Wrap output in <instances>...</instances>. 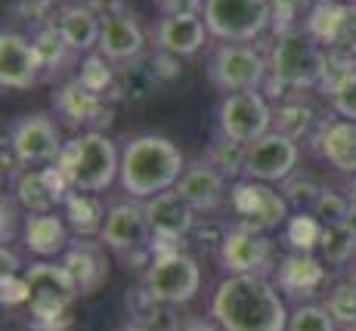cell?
<instances>
[{"label":"cell","instance_id":"obj_28","mask_svg":"<svg viewBox=\"0 0 356 331\" xmlns=\"http://www.w3.org/2000/svg\"><path fill=\"white\" fill-rule=\"evenodd\" d=\"M159 72H155V59H130L118 65V74H115V87H112V99L115 102H127V106H140L146 102L152 90L159 87Z\"/></svg>","mask_w":356,"mask_h":331},{"label":"cell","instance_id":"obj_35","mask_svg":"<svg viewBox=\"0 0 356 331\" xmlns=\"http://www.w3.org/2000/svg\"><path fill=\"white\" fill-rule=\"evenodd\" d=\"M31 44H34V50H38L40 62H44V72H59L65 56L72 53L68 50V44L63 40V34H59V29H56V19L47 22V25H40V29H34L31 31Z\"/></svg>","mask_w":356,"mask_h":331},{"label":"cell","instance_id":"obj_43","mask_svg":"<svg viewBox=\"0 0 356 331\" xmlns=\"http://www.w3.org/2000/svg\"><path fill=\"white\" fill-rule=\"evenodd\" d=\"M328 106H332V112L338 115V118L356 121V72L332 96H328Z\"/></svg>","mask_w":356,"mask_h":331},{"label":"cell","instance_id":"obj_17","mask_svg":"<svg viewBox=\"0 0 356 331\" xmlns=\"http://www.w3.org/2000/svg\"><path fill=\"white\" fill-rule=\"evenodd\" d=\"M99 241L121 257L152 248V226L146 217V204L136 202V198L112 204L106 213V223H102Z\"/></svg>","mask_w":356,"mask_h":331},{"label":"cell","instance_id":"obj_52","mask_svg":"<svg viewBox=\"0 0 356 331\" xmlns=\"http://www.w3.org/2000/svg\"><path fill=\"white\" fill-rule=\"evenodd\" d=\"M353 279H356V260H353Z\"/></svg>","mask_w":356,"mask_h":331},{"label":"cell","instance_id":"obj_6","mask_svg":"<svg viewBox=\"0 0 356 331\" xmlns=\"http://www.w3.org/2000/svg\"><path fill=\"white\" fill-rule=\"evenodd\" d=\"M208 34L223 44H254L273 25L270 0H204Z\"/></svg>","mask_w":356,"mask_h":331},{"label":"cell","instance_id":"obj_11","mask_svg":"<svg viewBox=\"0 0 356 331\" xmlns=\"http://www.w3.org/2000/svg\"><path fill=\"white\" fill-rule=\"evenodd\" d=\"M65 143L59 134V124L44 112L22 115L10 127V152L19 168H47L56 164Z\"/></svg>","mask_w":356,"mask_h":331},{"label":"cell","instance_id":"obj_2","mask_svg":"<svg viewBox=\"0 0 356 331\" xmlns=\"http://www.w3.org/2000/svg\"><path fill=\"white\" fill-rule=\"evenodd\" d=\"M186 170V158L161 134H140L124 143L121 149V174L118 186L127 192V198L149 202L161 192L174 189Z\"/></svg>","mask_w":356,"mask_h":331},{"label":"cell","instance_id":"obj_27","mask_svg":"<svg viewBox=\"0 0 356 331\" xmlns=\"http://www.w3.org/2000/svg\"><path fill=\"white\" fill-rule=\"evenodd\" d=\"M273 275H276L273 282L285 294H313L325 282V260L313 257V251H289L285 257H279Z\"/></svg>","mask_w":356,"mask_h":331},{"label":"cell","instance_id":"obj_5","mask_svg":"<svg viewBox=\"0 0 356 331\" xmlns=\"http://www.w3.org/2000/svg\"><path fill=\"white\" fill-rule=\"evenodd\" d=\"M22 275H25V285H29L25 307L31 309V319L38 325L59 328L65 322L74 298L81 294L78 285L72 282V275L65 273V266L53 264V260H38V264L25 266Z\"/></svg>","mask_w":356,"mask_h":331},{"label":"cell","instance_id":"obj_47","mask_svg":"<svg viewBox=\"0 0 356 331\" xmlns=\"http://www.w3.org/2000/svg\"><path fill=\"white\" fill-rule=\"evenodd\" d=\"M180 331H223V328L214 319H189V322H183Z\"/></svg>","mask_w":356,"mask_h":331},{"label":"cell","instance_id":"obj_12","mask_svg":"<svg viewBox=\"0 0 356 331\" xmlns=\"http://www.w3.org/2000/svg\"><path fill=\"white\" fill-rule=\"evenodd\" d=\"M217 264L227 275H270L279 266L273 260V239L242 223H232L227 241L217 251Z\"/></svg>","mask_w":356,"mask_h":331},{"label":"cell","instance_id":"obj_14","mask_svg":"<svg viewBox=\"0 0 356 331\" xmlns=\"http://www.w3.org/2000/svg\"><path fill=\"white\" fill-rule=\"evenodd\" d=\"M300 164V143L270 130L245 152V177L260 183H285Z\"/></svg>","mask_w":356,"mask_h":331},{"label":"cell","instance_id":"obj_48","mask_svg":"<svg viewBox=\"0 0 356 331\" xmlns=\"http://www.w3.org/2000/svg\"><path fill=\"white\" fill-rule=\"evenodd\" d=\"M344 223H347V229H350L353 236H356V202H350V213H347Z\"/></svg>","mask_w":356,"mask_h":331},{"label":"cell","instance_id":"obj_1","mask_svg":"<svg viewBox=\"0 0 356 331\" xmlns=\"http://www.w3.org/2000/svg\"><path fill=\"white\" fill-rule=\"evenodd\" d=\"M211 316L223 331H285L291 309L270 275H227L211 298Z\"/></svg>","mask_w":356,"mask_h":331},{"label":"cell","instance_id":"obj_13","mask_svg":"<svg viewBox=\"0 0 356 331\" xmlns=\"http://www.w3.org/2000/svg\"><path fill=\"white\" fill-rule=\"evenodd\" d=\"M304 29L334 56L356 59V3L341 0H313Z\"/></svg>","mask_w":356,"mask_h":331},{"label":"cell","instance_id":"obj_18","mask_svg":"<svg viewBox=\"0 0 356 331\" xmlns=\"http://www.w3.org/2000/svg\"><path fill=\"white\" fill-rule=\"evenodd\" d=\"M56 115L63 118L68 127L74 130H102L112 124V108L115 99L112 96H99L93 90H87L78 78L68 81L65 87H59L56 93Z\"/></svg>","mask_w":356,"mask_h":331},{"label":"cell","instance_id":"obj_39","mask_svg":"<svg viewBox=\"0 0 356 331\" xmlns=\"http://www.w3.org/2000/svg\"><path fill=\"white\" fill-rule=\"evenodd\" d=\"M310 6H313V0H270V10H273L270 31L279 38V34H289L294 29H304L300 16L307 19Z\"/></svg>","mask_w":356,"mask_h":331},{"label":"cell","instance_id":"obj_51","mask_svg":"<svg viewBox=\"0 0 356 331\" xmlns=\"http://www.w3.org/2000/svg\"><path fill=\"white\" fill-rule=\"evenodd\" d=\"M341 3H356V0H341Z\"/></svg>","mask_w":356,"mask_h":331},{"label":"cell","instance_id":"obj_20","mask_svg":"<svg viewBox=\"0 0 356 331\" xmlns=\"http://www.w3.org/2000/svg\"><path fill=\"white\" fill-rule=\"evenodd\" d=\"M174 189L180 192L198 213H217L223 208V202L229 198L227 177H223L204 155L186 164V170H183L180 183H177Z\"/></svg>","mask_w":356,"mask_h":331},{"label":"cell","instance_id":"obj_8","mask_svg":"<svg viewBox=\"0 0 356 331\" xmlns=\"http://www.w3.org/2000/svg\"><path fill=\"white\" fill-rule=\"evenodd\" d=\"M143 288L161 303H183L195 300L198 288H202V266L195 257H189L180 248H170V251H159L149 264V270L143 273Z\"/></svg>","mask_w":356,"mask_h":331},{"label":"cell","instance_id":"obj_37","mask_svg":"<svg viewBox=\"0 0 356 331\" xmlns=\"http://www.w3.org/2000/svg\"><path fill=\"white\" fill-rule=\"evenodd\" d=\"M319 236H323V223L310 211L291 213L289 223H285V239H289L291 251H313L319 245Z\"/></svg>","mask_w":356,"mask_h":331},{"label":"cell","instance_id":"obj_10","mask_svg":"<svg viewBox=\"0 0 356 331\" xmlns=\"http://www.w3.org/2000/svg\"><path fill=\"white\" fill-rule=\"evenodd\" d=\"M273 130V106L260 90L227 93L217 106V134L251 146Z\"/></svg>","mask_w":356,"mask_h":331},{"label":"cell","instance_id":"obj_32","mask_svg":"<svg viewBox=\"0 0 356 331\" xmlns=\"http://www.w3.org/2000/svg\"><path fill=\"white\" fill-rule=\"evenodd\" d=\"M316 251L323 254V260L328 266H344V264H350V260H356V236L347 229V223L323 226Z\"/></svg>","mask_w":356,"mask_h":331},{"label":"cell","instance_id":"obj_53","mask_svg":"<svg viewBox=\"0 0 356 331\" xmlns=\"http://www.w3.org/2000/svg\"><path fill=\"white\" fill-rule=\"evenodd\" d=\"M347 331H356V328H347Z\"/></svg>","mask_w":356,"mask_h":331},{"label":"cell","instance_id":"obj_45","mask_svg":"<svg viewBox=\"0 0 356 331\" xmlns=\"http://www.w3.org/2000/svg\"><path fill=\"white\" fill-rule=\"evenodd\" d=\"M16 208H19V202L13 195L0 198V213H3V220H0V241L3 245L16 241Z\"/></svg>","mask_w":356,"mask_h":331},{"label":"cell","instance_id":"obj_15","mask_svg":"<svg viewBox=\"0 0 356 331\" xmlns=\"http://www.w3.org/2000/svg\"><path fill=\"white\" fill-rule=\"evenodd\" d=\"M146 204V217H149V226H152V251H170L177 248V241L189 239L198 223L195 217V208L180 195L177 189H168L161 195L149 198Z\"/></svg>","mask_w":356,"mask_h":331},{"label":"cell","instance_id":"obj_33","mask_svg":"<svg viewBox=\"0 0 356 331\" xmlns=\"http://www.w3.org/2000/svg\"><path fill=\"white\" fill-rule=\"evenodd\" d=\"M245 152H248V146H242V143L217 134L214 143H211L208 152H204V158H208L227 180H242L245 177Z\"/></svg>","mask_w":356,"mask_h":331},{"label":"cell","instance_id":"obj_26","mask_svg":"<svg viewBox=\"0 0 356 331\" xmlns=\"http://www.w3.org/2000/svg\"><path fill=\"white\" fill-rule=\"evenodd\" d=\"M56 29L63 34V40L68 44L72 53H97L99 50V34H102V16L93 6L87 3H74L63 6L56 16Z\"/></svg>","mask_w":356,"mask_h":331},{"label":"cell","instance_id":"obj_24","mask_svg":"<svg viewBox=\"0 0 356 331\" xmlns=\"http://www.w3.org/2000/svg\"><path fill=\"white\" fill-rule=\"evenodd\" d=\"M143 50H146V31H143V25L127 10L102 16V34H99L102 56L121 65V62L143 56Z\"/></svg>","mask_w":356,"mask_h":331},{"label":"cell","instance_id":"obj_46","mask_svg":"<svg viewBox=\"0 0 356 331\" xmlns=\"http://www.w3.org/2000/svg\"><path fill=\"white\" fill-rule=\"evenodd\" d=\"M161 16H202L204 0H155Z\"/></svg>","mask_w":356,"mask_h":331},{"label":"cell","instance_id":"obj_29","mask_svg":"<svg viewBox=\"0 0 356 331\" xmlns=\"http://www.w3.org/2000/svg\"><path fill=\"white\" fill-rule=\"evenodd\" d=\"M106 213L108 211L102 208V202H99L97 192H78V189H72L65 195V202H63L65 223L72 226V232H78L81 239H93V236L99 239L102 223H106Z\"/></svg>","mask_w":356,"mask_h":331},{"label":"cell","instance_id":"obj_3","mask_svg":"<svg viewBox=\"0 0 356 331\" xmlns=\"http://www.w3.org/2000/svg\"><path fill=\"white\" fill-rule=\"evenodd\" d=\"M56 168L65 174L72 189L78 192H106L118 183L121 149L102 130H81L65 143Z\"/></svg>","mask_w":356,"mask_h":331},{"label":"cell","instance_id":"obj_50","mask_svg":"<svg viewBox=\"0 0 356 331\" xmlns=\"http://www.w3.org/2000/svg\"><path fill=\"white\" fill-rule=\"evenodd\" d=\"M121 331H149V328H143V325H136V322H130V325H124Z\"/></svg>","mask_w":356,"mask_h":331},{"label":"cell","instance_id":"obj_9","mask_svg":"<svg viewBox=\"0 0 356 331\" xmlns=\"http://www.w3.org/2000/svg\"><path fill=\"white\" fill-rule=\"evenodd\" d=\"M229 208L236 213V223L251 226L260 232H273V229H285L289 223V208L282 192L273 189V183H260V180H242L232 183L229 189Z\"/></svg>","mask_w":356,"mask_h":331},{"label":"cell","instance_id":"obj_38","mask_svg":"<svg viewBox=\"0 0 356 331\" xmlns=\"http://www.w3.org/2000/svg\"><path fill=\"white\" fill-rule=\"evenodd\" d=\"M285 331H341L325 303H298L289 316V328Z\"/></svg>","mask_w":356,"mask_h":331},{"label":"cell","instance_id":"obj_42","mask_svg":"<svg viewBox=\"0 0 356 331\" xmlns=\"http://www.w3.org/2000/svg\"><path fill=\"white\" fill-rule=\"evenodd\" d=\"M353 72H356V59H350V56H334V53H328L325 68H323V78H319L316 90L323 93V96H332L347 78H350Z\"/></svg>","mask_w":356,"mask_h":331},{"label":"cell","instance_id":"obj_19","mask_svg":"<svg viewBox=\"0 0 356 331\" xmlns=\"http://www.w3.org/2000/svg\"><path fill=\"white\" fill-rule=\"evenodd\" d=\"M44 74V62L31 38L19 31L0 34V87L3 90H31Z\"/></svg>","mask_w":356,"mask_h":331},{"label":"cell","instance_id":"obj_44","mask_svg":"<svg viewBox=\"0 0 356 331\" xmlns=\"http://www.w3.org/2000/svg\"><path fill=\"white\" fill-rule=\"evenodd\" d=\"M229 229H232V226L220 223V220H214V217H204V220H198V223H195L193 239H195L202 248H214V251H220V245H223V241H227Z\"/></svg>","mask_w":356,"mask_h":331},{"label":"cell","instance_id":"obj_16","mask_svg":"<svg viewBox=\"0 0 356 331\" xmlns=\"http://www.w3.org/2000/svg\"><path fill=\"white\" fill-rule=\"evenodd\" d=\"M68 192H72V186H68L65 174L56 164H47V168L16 170L10 195L16 198L25 213H53L56 208H63Z\"/></svg>","mask_w":356,"mask_h":331},{"label":"cell","instance_id":"obj_4","mask_svg":"<svg viewBox=\"0 0 356 331\" xmlns=\"http://www.w3.org/2000/svg\"><path fill=\"white\" fill-rule=\"evenodd\" d=\"M325 59H328V50L316 38H310L307 29H294L289 34H279L273 40V47L266 50V65H270L266 78L276 81L289 93L316 90Z\"/></svg>","mask_w":356,"mask_h":331},{"label":"cell","instance_id":"obj_22","mask_svg":"<svg viewBox=\"0 0 356 331\" xmlns=\"http://www.w3.org/2000/svg\"><path fill=\"white\" fill-rule=\"evenodd\" d=\"M316 152L344 177H356V121L347 118H325L313 136Z\"/></svg>","mask_w":356,"mask_h":331},{"label":"cell","instance_id":"obj_7","mask_svg":"<svg viewBox=\"0 0 356 331\" xmlns=\"http://www.w3.org/2000/svg\"><path fill=\"white\" fill-rule=\"evenodd\" d=\"M208 81L214 90L242 93V90H260L270 74L266 53L257 50L254 44H223L217 40L208 53Z\"/></svg>","mask_w":356,"mask_h":331},{"label":"cell","instance_id":"obj_49","mask_svg":"<svg viewBox=\"0 0 356 331\" xmlns=\"http://www.w3.org/2000/svg\"><path fill=\"white\" fill-rule=\"evenodd\" d=\"M347 195H350V202H356V177H350V186H347Z\"/></svg>","mask_w":356,"mask_h":331},{"label":"cell","instance_id":"obj_40","mask_svg":"<svg viewBox=\"0 0 356 331\" xmlns=\"http://www.w3.org/2000/svg\"><path fill=\"white\" fill-rule=\"evenodd\" d=\"M310 213L319 220L323 226H332V223H344L347 213H350V195H344V192L338 189H325L319 192L316 204L310 208Z\"/></svg>","mask_w":356,"mask_h":331},{"label":"cell","instance_id":"obj_30","mask_svg":"<svg viewBox=\"0 0 356 331\" xmlns=\"http://www.w3.org/2000/svg\"><path fill=\"white\" fill-rule=\"evenodd\" d=\"M127 309H130L136 325H143L149 331H180L183 328L180 316L174 313V303L155 300L143 285L127 294Z\"/></svg>","mask_w":356,"mask_h":331},{"label":"cell","instance_id":"obj_34","mask_svg":"<svg viewBox=\"0 0 356 331\" xmlns=\"http://www.w3.org/2000/svg\"><path fill=\"white\" fill-rule=\"evenodd\" d=\"M115 74H118V62L106 59L102 53H87L81 59V68H78V81L87 87V90L99 93V96H108L115 87Z\"/></svg>","mask_w":356,"mask_h":331},{"label":"cell","instance_id":"obj_21","mask_svg":"<svg viewBox=\"0 0 356 331\" xmlns=\"http://www.w3.org/2000/svg\"><path fill=\"white\" fill-rule=\"evenodd\" d=\"M59 264L65 266V273L72 275V282L78 285L81 294H93L102 282L108 279V264H106V245L99 239H74L63 254Z\"/></svg>","mask_w":356,"mask_h":331},{"label":"cell","instance_id":"obj_41","mask_svg":"<svg viewBox=\"0 0 356 331\" xmlns=\"http://www.w3.org/2000/svg\"><path fill=\"white\" fill-rule=\"evenodd\" d=\"M285 186V202L294 204V208H300V211H310L313 204H316V198H319V192L325 189V186H319L316 180H313L310 174H304L300 177V170H294V174L289 177V180L282 183Z\"/></svg>","mask_w":356,"mask_h":331},{"label":"cell","instance_id":"obj_25","mask_svg":"<svg viewBox=\"0 0 356 331\" xmlns=\"http://www.w3.org/2000/svg\"><path fill=\"white\" fill-rule=\"evenodd\" d=\"M208 38L211 34L202 16H161L159 29H155V50L186 59L195 56Z\"/></svg>","mask_w":356,"mask_h":331},{"label":"cell","instance_id":"obj_23","mask_svg":"<svg viewBox=\"0 0 356 331\" xmlns=\"http://www.w3.org/2000/svg\"><path fill=\"white\" fill-rule=\"evenodd\" d=\"M72 226L65 223V217L53 213H25L22 220V245L25 251H31L34 257L40 260H53L63 257L72 245V236H68Z\"/></svg>","mask_w":356,"mask_h":331},{"label":"cell","instance_id":"obj_31","mask_svg":"<svg viewBox=\"0 0 356 331\" xmlns=\"http://www.w3.org/2000/svg\"><path fill=\"white\" fill-rule=\"evenodd\" d=\"M313 124H316V112L304 99H282L273 108V130H279V134L291 136L298 143L310 134Z\"/></svg>","mask_w":356,"mask_h":331},{"label":"cell","instance_id":"obj_36","mask_svg":"<svg viewBox=\"0 0 356 331\" xmlns=\"http://www.w3.org/2000/svg\"><path fill=\"white\" fill-rule=\"evenodd\" d=\"M325 309L332 313V319L338 322L341 331L356 328V279L353 282H338V285L328 291Z\"/></svg>","mask_w":356,"mask_h":331}]
</instances>
